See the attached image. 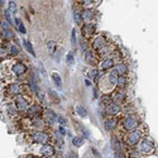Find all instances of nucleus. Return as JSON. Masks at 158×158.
Segmentation results:
<instances>
[{
	"label": "nucleus",
	"instance_id": "f257e3e1",
	"mask_svg": "<svg viewBox=\"0 0 158 158\" xmlns=\"http://www.w3.org/2000/svg\"><path fill=\"white\" fill-rule=\"evenodd\" d=\"M146 135H148V128L147 125L142 123L138 128H135L134 130L128 131V133L123 134V142L127 147L129 148H135L138 146V143L142 140V138H144Z\"/></svg>",
	"mask_w": 158,
	"mask_h": 158
},
{
	"label": "nucleus",
	"instance_id": "f03ea898",
	"mask_svg": "<svg viewBox=\"0 0 158 158\" xmlns=\"http://www.w3.org/2000/svg\"><path fill=\"white\" fill-rule=\"evenodd\" d=\"M3 93H4V98L6 100H9V99L13 100L14 98H17L22 94H31L25 81H20V80H14L11 82H8L3 87Z\"/></svg>",
	"mask_w": 158,
	"mask_h": 158
},
{
	"label": "nucleus",
	"instance_id": "7ed1b4c3",
	"mask_svg": "<svg viewBox=\"0 0 158 158\" xmlns=\"http://www.w3.org/2000/svg\"><path fill=\"white\" fill-rule=\"evenodd\" d=\"M142 118L135 114V113H130L125 116H123L122 119H120V129H122V133L125 134L128 133V131H131V130H134L135 128H138L140 124H142Z\"/></svg>",
	"mask_w": 158,
	"mask_h": 158
},
{
	"label": "nucleus",
	"instance_id": "20e7f679",
	"mask_svg": "<svg viewBox=\"0 0 158 158\" xmlns=\"http://www.w3.org/2000/svg\"><path fill=\"white\" fill-rule=\"evenodd\" d=\"M27 137L29 139V142L34 143V144H47V143H51L52 142V135L51 133H48L47 129H43V130H31L27 133Z\"/></svg>",
	"mask_w": 158,
	"mask_h": 158
},
{
	"label": "nucleus",
	"instance_id": "39448f33",
	"mask_svg": "<svg viewBox=\"0 0 158 158\" xmlns=\"http://www.w3.org/2000/svg\"><path fill=\"white\" fill-rule=\"evenodd\" d=\"M135 148L138 149L140 156H146L147 157V156H152V154L156 153L157 146H156V142L151 137L146 135L144 138H142V140L138 143V146Z\"/></svg>",
	"mask_w": 158,
	"mask_h": 158
},
{
	"label": "nucleus",
	"instance_id": "423d86ee",
	"mask_svg": "<svg viewBox=\"0 0 158 158\" xmlns=\"http://www.w3.org/2000/svg\"><path fill=\"white\" fill-rule=\"evenodd\" d=\"M11 101H13V104H14V106L17 108L18 113L22 116H24L25 113H27V110H28V108L32 104V96H31V94H22L19 96L14 98Z\"/></svg>",
	"mask_w": 158,
	"mask_h": 158
},
{
	"label": "nucleus",
	"instance_id": "0eeeda50",
	"mask_svg": "<svg viewBox=\"0 0 158 158\" xmlns=\"http://www.w3.org/2000/svg\"><path fill=\"white\" fill-rule=\"evenodd\" d=\"M109 43V39L106 38L105 34H95L93 38L90 39V47L93 48L95 52L100 51Z\"/></svg>",
	"mask_w": 158,
	"mask_h": 158
},
{
	"label": "nucleus",
	"instance_id": "6e6552de",
	"mask_svg": "<svg viewBox=\"0 0 158 158\" xmlns=\"http://www.w3.org/2000/svg\"><path fill=\"white\" fill-rule=\"evenodd\" d=\"M43 113H44V106L41 102H32L24 116H27V118H41V116H43Z\"/></svg>",
	"mask_w": 158,
	"mask_h": 158
},
{
	"label": "nucleus",
	"instance_id": "1a4fd4ad",
	"mask_svg": "<svg viewBox=\"0 0 158 158\" xmlns=\"http://www.w3.org/2000/svg\"><path fill=\"white\" fill-rule=\"evenodd\" d=\"M80 29H81V37L90 41L96 34V23H82Z\"/></svg>",
	"mask_w": 158,
	"mask_h": 158
},
{
	"label": "nucleus",
	"instance_id": "9d476101",
	"mask_svg": "<svg viewBox=\"0 0 158 158\" xmlns=\"http://www.w3.org/2000/svg\"><path fill=\"white\" fill-rule=\"evenodd\" d=\"M116 62L114 61V58L110 56V57H104V58H100V61H99V63H98V70L100 71V73H106V72H109L110 70H113V67H114V64H115Z\"/></svg>",
	"mask_w": 158,
	"mask_h": 158
},
{
	"label": "nucleus",
	"instance_id": "9b49d317",
	"mask_svg": "<svg viewBox=\"0 0 158 158\" xmlns=\"http://www.w3.org/2000/svg\"><path fill=\"white\" fill-rule=\"evenodd\" d=\"M84 60H85V62L89 64V66H91V67H96L98 66V63H99V61H100V58L98 57V55H96V52L91 48V47H89L85 52H84Z\"/></svg>",
	"mask_w": 158,
	"mask_h": 158
},
{
	"label": "nucleus",
	"instance_id": "f8f14e48",
	"mask_svg": "<svg viewBox=\"0 0 158 158\" xmlns=\"http://www.w3.org/2000/svg\"><path fill=\"white\" fill-rule=\"evenodd\" d=\"M120 124V118L119 116H106L104 118V128L106 131H115Z\"/></svg>",
	"mask_w": 158,
	"mask_h": 158
},
{
	"label": "nucleus",
	"instance_id": "ddd939ff",
	"mask_svg": "<svg viewBox=\"0 0 158 158\" xmlns=\"http://www.w3.org/2000/svg\"><path fill=\"white\" fill-rule=\"evenodd\" d=\"M56 147L52 143H47V144H42L39 147V154L41 157H46V158H53L56 156Z\"/></svg>",
	"mask_w": 158,
	"mask_h": 158
},
{
	"label": "nucleus",
	"instance_id": "4468645a",
	"mask_svg": "<svg viewBox=\"0 0 158 158\" xmlns=\"http://www.w3.org/2000/svg\"><path fill=\"white\" fill-rule=\"evenodd\" d=\"M98 18V11L93 8H82V22L84 23H95Z\"/></svg>",
	"mask_w": 158,
	"mask_h": 158
},
{
	"label": "nucleus",
	"instance_id": "2eb2a0df",
	"mask_svg": "<svg viewBox=\"0 0 158 158\" xmlns=\"http://www.w3.org/2000/svg\"><path fill=\"white\" fill-rule=\"evenodd\" d=\"M105 113H106V116H119L123 113V106L116 102H110L105 106Z\"/></svg>",
	"mask_w": 158,
	"mask_h": 158
},
{
	"label": "nucleus",
	"instance_id": "dca6fc26",
	"mask_svg": "<svg viewBox=\"0 0 158 158\" xmlns=\"http://www.w3.org/2000/svg\"><path fill=\"white\" fill-rule=\"evenodd\" d=\"M72 18H73V22L77 27H81L82 25V6L78 4V3H75L73 4V8H72Z\"/></svg>",
	"mask_w": 158,
	"mask_h": 158
},
{
	"label": "nucleus",
	"instance_id": "f3484780",
	"mask_svg": "<svg viewBox=\"0 0 158 158\" xmlns=\"http://www.w3.org/2000/svg\"><path fill=\"white\" fill-rule=\"evenodd\" d=\"M111 99H113V102L123 105L127 101V93H125V90H116V89H114L111 91Z\"/></svg>",
	"mask_w": 158,
	"mask_h": 158
},
{
	"label": "nucleus",
	"instance_id": "a211bd4d",
	"mask_svg": "<svg viewBox=\"0 0 158 158\" xmlns=\"http://www.w3.org/2000/svg\"><path fill=\"white\" fill-rule=\"evenodd\" d=\"M116 49V46L111 42H109L106 46H105L104 48H101L100 51L96 52V55L99 58H104V57H110L113 53H114V51Z\"/></svg>",
	"mask_w": 158,
	"mask_h": 158
},
{
	"label": "nucleus",
	"instance_id": "6ab92c4d",
	"mask_svg": "<svg viewBox=\"0 0 158 158\" xmlns=\"http://www.w3.org/2000/svg\"><path fill=\"white\" fill-rule=\"evenodd\" d=\"M110 146H111V149L114 152H124L123 148H124V142L123 139L116 135V134H113L111 135V140H110Z\"/></svg>",
	"mask_w": 158,
	"mask_h": 158
},
{
	"label": "nucleus",
	"instance_id": "aec40b11",
	"mask_svg": "<svg viewBox=\"0 0 158 158\" xmlns=\"http://www.w3.org/2000/svg\"><path fill=\"white\" fill-rule=\"evenodd\" d=\"M57 114H56V111H53L52 109H46L44 108V113H43V119L46 120V123L49 125V127H52L55 123H57Z\"/></svg>",
	"mask_w": 158,
	"mask_h": 158
},
{
	"label": "nucleus",
	"instance_id": "412c9836",
	"mask_svg": "<svg viewBox=\"0 0 158 158\" xmlns=\"http://www.w3.org/2000/svg\"><path fill=\"white\" fill-rule=\"evenodd\" d=\"M113 70L118 73V76H128V73H129V66L124 61H120V62H116L114 64Z\"/></svg>",
	"mask_w": 158,
	"mask_h": 158
},
{
	"label": "nucleus",
	"instance_id": "4be33fe9",
	"mask_svg": "<svg viewBox=\"0 0 158 158\" xmlns=\"http://www.w3.org/2000/svg\"><path fill=\"white\" fill-rule=\"evenodd\" d=\"M13 28H14V31H17L18 33H20L23 35L27 34V28H25V25H24V22L18 15L14 17V24H13Z\"/></svg>",
	"mask_w": 158,
	"mask_h": 158
},
{
	"label": "nucleus",
	"instance_id": "5701e85b",
	"mask_svg": "<svg viewBox=\"0 0 158 158\" xmlns=\"http://www.w3.org/2000/svg\"><path fill=\"white\" fill-rule=\"evenodd\" d=\"M8 48H9V53H10V58H18L20 56V46L14 43V42H10L8 43Z\"/></svg>",
	"mask_w": 158,
	"mask_h": 158
},
{
	"label": "nucleus",
	"instance_id": "b1692460",
	"mask_svg": "<svg viewBox=\"0 0 158 158\" xmlns=\"http://www.w3.org/2000/svg\"><path fill=\"white\" fill-rule=\"evenodd\" d=\"M101 2L102 0H76V3H78L82 8H93V9H96Z\"/></svg>",
	"mask_w": 158,
	"mask_h": 158
},
{
	"label": "nucleus",
	"instance_id": "393cba45",
	"mask_svg": "<svg viewBox=\"0 0 158 158\" xmlns=\"http://www.w3.org/2000/svg\"><path fill=\"white\" fill-rule=\"evenodd\" d=\"M10 58V53H9V48H8V43H3L0 44V62H5Z\"/></svg>",
	"mask_w": 158,
	"mask_h": 158
},
{
	"label": "nucleus",
	"instance_id": "a878e982",
	"mask_svg": "<svg viewBox=\"0 0 158 158\" xmlns=\"http://www.w3.org/2000/svg\"><path fill=\"white\" fill-rule=\"evenodd\" d=\"M128 84H129L128 76H119V77H118L116 85H115V89L116 90H125L127 86H128Z\"/></svg>",
	"mask_w": 158,
	"mask_h": 158
},
{
	"label": "nucleus",
	"instance_id": "bb28decb",
	"mask_svg": "<svg viewBox=\"0 0 158 158\" xmlns=\"http://www.w3.org/2000/svg\"><path fill=\"white\" fill-rule=\"evenodd\" d=\"M73 125H75V128L78 130V133H80L84 138H86V139H90V138H91V135H90V133H89V130H87L82 124H80L78 122H73Z\"/></svg>",
	"mask_w": 158,
	"mask_h": 158
},
{
	"label": "nucleus",
	"instance_id": "cd10ccee",
	"mask_svg": "<svg viewBox=\"0 0 158 158\" xmlns=\"http://www.w3.org/2000/svg\"><path fill=\"white\" fill-rule=\"evenodd\" d=\"M23 47H24V49L27 51L32 57H35V56H37V55H35V51H34V47H33V44L31 43L29 39H27V38L23 39Z\"/></svg>",
	"mask_w": 158,
	"mask_h": 158
},
{
	"label": "nucleus",
	"instance_id": "c85d7f7f",
	"mask_svg": "<svg viewBox=\"0 0 158 158\" xmlns=\"http://www.w3.org/2000/svg\"><path fill=\"white\" fill-rule=\"evenodd\" d=\"M52 142H55L60 148H63L64 146V139H63V135H61L57 130H55V134L52 137Z\"/></svg>",
	"mask_w": 158,
	"mask_h": 158
},
{
	"label": "nucleus",
	"instance_id": "c756f323",
	"mask_svg": "<svg viewBox=\"0 0 158 158\" xmlns=\"http://www.w3.org/2000/svg\"><path fill=\"white\" fill-rule=\"evenodd\" d=\"M51 78H52V81H53V84L58 87V89H62L63 86V82H62V77L58 72H52L51 73Z\"/></svg>",
	"mask_w": 158,
	"mask_h": 158
},
{
	"label": "nucleus",
	"instance_id": "7c9ffc66",
	"mask_svg": "<svg viewBox=\"0 0 158 158\" xmlns=\"http://www.w3.org/2000/svg\"><path fill=\"white\" fill-rule=\"evenodd\" d=\"M84 143H85V138H84L81 134L72 137V146H73V147L80 148V147H82V146H84Z\"/></svg>",
	"mask_w": 158,
	"mask_h": 158
},
{
	"label": "nucleus",
	"instance_id": "2f4dec72",
	"mask_svg": "<svg viewBox=\"0 0 158 158\" xmlns=\"http://www.w3.org/2000/svg\"><path fill=\"white\" fill-rule=\"evenodd\" d=\"M6 9L11 13L13 15H17V14H18V5H17V3L14 2V0H8Z\"/></svg>",
	"mask_w": 158,
	"mask_h": 158
},
{
	"label": "nucleus",
	"instance_id": "473e14b6",
	"mask_svg": "<svg viewBox=\"0 0 158 158\" xmlns=\"http://www.w3.org/2000/svg\"><path fill=\"white\" fill-rule=\"evenodd\" d=\"M14 17L15 15H13L11 14V13L5 8L4 10H3V19H5L10 25H13V24H14Z\"/></svg>",
	"mask_w": 158,
	"mask_h": 158
},
{
	"label": "nucleus",
	"instance_id": "72a5a7b5",
	"mask_svg": "<svg viewBox=\"0 0 158 158\" xmlns=\"http://www.w3.org/2000/svg\"><path fill=\"white\" fill-rule=\"evenodd\" d=\"M48 96H49V99H51V101L52 102H55V104H60V101H61V99H60V96H58V94L56 93L55 90H52V89H48Z\"/></svg>",
	"mask_w": 158,
	"mask_h": 158
},
{
	"label": "nucleus",
	"instance_id": "f704fd0d",
	"mask_svg": "<svg viewBox=\"0 0 158 158\" xmlns=\"http://www.w3.org/2000/svg\"><path fill=\"white\" fill-rule=\"evenodd\" d=\"M46 46H47V49H48V52H49V55H51V56L55 53L56 49H57V47H58L57 43H56L55 41H51V39H49V41H47Z\"/></svg>",
	"mask_w": 158,
	"mask_h": 158
},
{
	"label": "nucleus",
	"instance_id": "c9c22d12",
	"mask_svg": "<svg viewBox=\"0 0 158 158\" xmlns=\"http://www.w3.org/2000/svg\"><path fill=\"white\" fill-rule=\"evenodd\" d=\"M76 113L77 115L81 118V119H85V118L87 116V110L85 106H82V105H77L76 106Z\"/></svg>",
	"mask_w": 158,
	"mask_h": 158
},
{
	"label": "nucleus",
	"instance_id": "e433bc0d",
	"mask_svg": "<svg viewBox=\"0 0 158 158\" xmlns=\"http://www.w3.org/2000/svg\"><path fill=\"white\" fill-rule=\"evenodd\" d=\"M77 42H78V39H77V29L76 28H72L71 29V44L73 47L77 46Z\"/></svg>",
	"mask_w": 158,
	"mask_h": 158
},
{
	"label": "nucleus",
	"instance_id": "4c0bfd02",
	"mask_svg": "<svg viewBox=\"0 0 158 158\" xmlns=\"http://www.w3.org/2000/svg\"><path fill=\"white\" fill-rule=\"evenodd\" d=\"M66 63H67L69 66L75 63V53L73 52H69V53L66 55Z\"/></svg>",
	"mask_w": 158,
	"mask_h": 158
},
{
	"label": "nucleus",
	"instance_id": "58836bf2",
	"mask_svg": "<svg viewBox=\"0 0 158 158\" xmlns=\"http://www.w3.org/2000/svg\"><path fill=\"white\" fill-rule=\"evenodd\" d=\"M57 124H58V125H62V127H67V125H69L67 118H64V116H62V115H58V116H57Z\"/></svg>",
	"mask_w": 158,
	"mask_h": 158
},
{
	"label": "nucleus",
	"instance_id": "ea45409f",
	"mask_svg": "<svg viewBox=\"0 0 158 158\" xmlns=\"http://www.w3.org/2000/svg\"><path fill=\"white\" fill-rule=\"evenodd\" d=\"M91 153H93V156L95 157V158H102V156H101V153L95 148V147H93L91 148Z\"/></svg>",
	"mask_w": 158,
	"mask_h": 158
},
{
	"label": "nucleus",
	"instance_id": "a19ab883",
	"mask_svg": "<svg viewBox=\"0 0 158 158\" xmlns=\"http://www.w3.org/2000/svg\"><path fill=\"white\" fill-rule=\"evenodd\" d=\"M57 131H58V133L61 134V135H66V134H67V130H66V127H62V125H60L58 127V129H57Z\"/></svg>",
	"mask_w": 158,
	"mask_h": 158
},
{
	"label": "nucleus",
	"instance_id": "79ce46f5",
	"mask_svg": "<svg viewBox=\"0 0 158 158\" xmlns=\"http://www.w3.org/2000/svg\"><path fill=\"white\" fill-rule=\"evenodd\" d=\"M114 158H127L124 152H114Z\"/></svg>",
	"mask_w": 158,
	"mask_h": 158
},
{
	"label": "nucleus",
	"instance_id": "37998d69",
	"mask_svg": "<svg viewBox=\"0 0 158 158\" xmlns=\"http://www.w3.org/2000/svg\"><path fill=\"white\" fill-rule=\"evenodd\" d=\"M67 158H78V154H77L75 151H71V152H69Z\"/></svg>",
	"mask_w": 158,
	"mask_h": 158
},
{
	"label": "nucleus",
	"instance_id": "c03bdc74",
	"mask_svg": "<svg viewBox=\"0 0 158 158\" xmlns=\"http://www.w3.org/2000/svg\"><path fill=\"white\" fill-rule=\"evenodd\" d=\"M6 3H8V0H0V11H3L5 9Z\"/></svg>",
	"mask_w": 158,
	"mask_h": 158
},
{
	"label": "nucleus",
	"instance_id": "a18cd8bd",
	"mask_svg": "<svg viewBox=\"0 0 158 158\" xmlns=\"http://www.w3.org/2000/svg\"><path fill=\"white\" fill-rule=\"evenodd\" d=\"M19 158H41V157L34 156V154H27V156H23V157H19Z\"/></svg>",
	"mask_w": 158,
	"mask_h": 158
},
{
	"label": "nucleus",
	"instance_id": "49530a36",
	"mask_svg": "<svg viewBox=\"0 0 158 158\" xmlns=\"http://www.w3.org/2000/svg\"><path fill=\"white\" fill-rule=\"evenodd\" d=\"M4 43V41H3V38H2V35H0V44H3Z\"/></svg>",
	"mask_w": 158,
	"mask_h": 158
},
{
	"label": "nucleus",
	"instance_id": "de8ad7c7",
	"mask_svg": "<svg viewBox=\"0 0 158 158\" xmlns=\"http://www.w3.org/2000/svg\"><path fill=\"white\" fill-rule=\"evenodd\" d=\"M41 158H46V157H41Z\"/></svg>",
	"mask_w": 158,
	"mask_h": 158
},
{
	"label": "nucleus",
	"instance_id": "09e8293b",
	"mask_svg": "<svg viewBox=\"0 0 158 158\" xmlns=\"http://www.w3.org/2000/svg\"><path fill=\"white\" fill-rule=\"evenodd\" d=\"M0 19H2V18H0Z\"/></svg>",
	"mask_w": 158,
	"mask_h": 158
}]
</instances>
